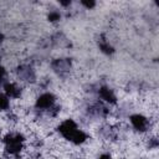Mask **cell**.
<instances>
[{
  "label": "cell",
  "mask_w": 159,
  "mask_h": 159,
  "mask_svg": "<svg viewBox=\"0 0 159 159\" xmlns=\"http://www.w3.org/2000/svg\"><path fill=\"white\" fill-rule=\"evenodd\" d=\"M24 135L20 133H10L4 138L5 149L10 154H19L24 147Z\"/></svg>",
  "instance_id": "obj_1"
},
{
  "label": "cell",
  "mask_w": 159,
  "mask_h": 159,
  "mask_svg": "<svg viewBox=\"0 0 159 159\" xmlns=\"http://www.w3.org/2000/svg\"><path fill=\"white\" fill-rule=\"evenodd\" d=\"M77 129H78V127H77V124H76V122H75L73 119H66V120H63V122L58 125V128H57L58 133H60L65 139H67V140L71 139V137L75 134V132H76Z\"/></svg>",
  "instance_id": "obj_2"
},
{
  "label": "cell",
  "mask_w": 159,
  "mask_h": 159,
  "mask_svg": "<svg viewBox=\"0 0 159 159\" xmlns=\"http://www.w3.org/2000/svg\"><path fill=\"white\" fill-rule=\"evenodd\" d=\"M55 104V96L50 92L42 93L37 99H36V108L41 111H47L51 109Z\"/></svg>",
  "instance_id": "obj_3"
},
{
  "label": "cell",
  "mask_w": 159,
  "mask_h": 159,
  "mask_svg": "<svg viewBox=\"0 0 159 159\" xmlns=\"http://www.w3.org/2000/svg\"><path fill=\"white\" fill-rule=\"evenodd\" d=\"M129 120L132 127L138 132H145L149 127V120L142 114H132Z\"/></svg>",
  "instance_id": "obj_4"
},
{
  "label": "cell",
  "mask_w": 159,
  "mask_h": 159,
  "mask_svg": "<svg viewBox=\"0 0 159 159\" xmlns=\"http://www.w3.org/2000/svg\"><path fill=\"white\" fill-rule=\"evenodd\" d=\"M98 94H99L101 99H103L104 102H107V103H109V104H114V103H117V97H116L114 92H113L111 88L106 87V86L99 87V89H98Z\"/></svg>",
  "instance_id": "obj_5"
},
{
  "label": "cell",
  "mask_w": 159,
  "mask_h": 159,
  "mask_svg": "<svg viewBox=\"0 0 159 159\" xmlns=\"http://www.w3.org/2000/svg\"><path fill=\"white\" fill-rule=\"evenodd\" d=\"M4 92L9 98H15L16 99L21 96V89L15 83H11V82L4 83Z\"/></svg>",
  "instance_id": "obj_6"
},
{
  "label": "cell",
  "mask_w": 159,
  "mask_h": 159,
  "mask_svg": "<svg viewBox=\"0 0 159 159\" xmlns=\"http://www.w3.org/2000/svg\"><path fill=\"white\" fill-rule=\"evenodd\" d=\"M19 75L24 81H34L35 80V73L32 71V68H30L29 66H21L19 68Z\"/></svg>",
  "instance_id": "obj_7"
},
{
  "label": "cell",
  "mask_w": 159,
  "mask_h": 159,
  "mask_svg": "<svg viewBox=\"0 0 159 159\" xmlns=\"http://www.w3.org/2000/svg\"><path fill=\"white\" fill-rule=\"evenodd\" d=\"M87 139H88V135H87V134H86L83 130L77 129V130L75 132V134L71 137L70 142H71V143H73V144H76V145H80V144L84 143Z\"/></svg>",
  "instance_id": "obj_8"
},
{
  "label": "cell",
  "mask_w": 159,
  "mask_h": 159,
  "mask_svg": "<svg viewBox=\"0 0 159 159\" xmlns=\"http://www.w3.org/2000/svg\"><path fill=\"white\" fill-rule=\"evenodd\" d=\"M70 61L68 60H65V58H58L56 61L52 62V67L55 71H58V72H63V71H67L70 68Z\"/></svg>",
  "instance_id": "obj_9"
},
{
  "label": "cell",
  "mask_w": 159,
  "mask_h": 159,
  "mask_svg": "<svg viewBox=\"0 0 159 159\" xmlns=\"http://www.w3.org/2000/svg\"><path fill=\"white\" fill-rule=\"evenodd\" d=\"M99 48H101L102 52H104V53H107V55H109V53L113 52V47H112L106 40H101V41H99Z\"/></svg>",
  "instance_id": "obj_10"
},
{
  "label": "cell",
  "mask_w": 159,
  "mask_h": 159,
  "mask_svg": "<svg viewBox=\"0 0 159 159\" xmlns=\"http://www.w3.org/2000/svg\"><path fill=\"white\" fill-rule=\"evenodd\" d=\"M10 106V102H9V97L4 93H0V111H5Z\"/></svg>",
  "instance_id": "obj_11"
},
{
  "label": "cell",
  "mask_w": 159,
  "mask_h": 159,
  "mask_svg": "<svg viewBox=\"0 0 159 159\" xmlns=\"http://www.w3.org/2000/svg\"><path fill=\"white\" fill-rule=\"evenodd\" d=\"M61 19V14L58 11H51L48 14V21L51 22H55V21H58Z\"/></svg>",
  "instance_id": "obj_12"
},
{
  "label": "cell",
  "mask_w": 159,
  "mask_h": 159,
  "mask_svg": "<svg viewBox=\"0 0 159 159\" xmlns=\"http://www.w3.org/2000/svg\"><path fill=\"white\" fill-rule=\"evenodd\" d=\"M81 2H82V5L86 6L87 9H92V7L96 5V2H94L93 0H82Z\"/></svg>",
  "instance_id": "obj_13"
},
{
  "label": "cell",
  "mask_w": 159,
  "mask_h": 159,
  "mask_svg": "<svg viewBox=\"0 0 159 159\" xmlns=\"http://www.w3.org/2000/svg\"><path fill=\"white\" fill-rule=\"evenodd\" d=\"M98 159H111V154H108V153H103V154L99 155Z\"/></svg>",
  "instance_id": "obj_14"
},
{
  "label": "cell",
  "mask_w": 159,
  "mask_h": 159,
  "mask_svg": "<svg viewBox=\"0 0 159 159\" xmlns=\"http://www.w3.org/2000/svg\"><path fill=\"white\" fill-rule=\"evenodd\" d=\"M5 75H6V72H5L4 67H0V80H2L5 77Z\"/></svg>",
  "instance_id": "obj_15"
},
{
  "label": "cell",
  "mask_w": 159,
  "mask_h": 159,
  "mask_svg": "<svg viewBox=\"0 0 159 159\" xmlns=\"http://www.w3.org/2000/svg\"><path fill=\"white\" fill-rule=\"evenodd\" d=\"M70 4H71V1H61V5H63V6H67Z\"/></svg>",
  "instance_id": "obj_16"
},
{
  "label": "cell",
  "mask_w": 159,
  "mask_h": 159,
  "mask_svg": "<svg viewBox=\"0 0 159 159\" xmlns=\"http://www.w3.org/2000/svg\"><path fill=\"white\" fill-rule=\"evenodd\" d=\"M2 40H4V35H2V34H1V32H0V42H1V41H2Z\"/></svg>",
  "instance_id": "obj_17"
}]
</instances>
